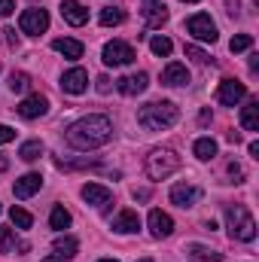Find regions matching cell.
Returning <instances> with one entry per match:
<instances>
[{
	"mask_svg": "<svg viewBox=\"0 0 259 262\" xmlns=\"http://www.w3.org/2000/svg\"><path fill=\"white\" fill-rule=\"evenodd\" d=\"M98 92H101V95L110 92V79H107V76H98Z\"/></svg>",
	"mask_w": 259,
	"mask_h": 262,
	"instance_id": "obj_37",
	"label": "cell"
},
{
	"mask_svg": "<svg viewBox=\"0 0 259 262\" xmlns=\"http://www.w3.org/2000/svg\"><path fill=\"white\" fill-rule=\"evenodd\" d=\"M49 226H52V229H58V232H64L67 226H70V213H67L61 204H55V207H52V213H49Z\"/></svg>",
	"mask_w": 259,
	"mask_h": 262,
	"instance_id": "obj_26",
	"label": "cell"
},
{
	"mask_svg": "<svg viewBox=\"0 0 259 262\" xmlns=\"http://www.w3.org/2000/svg\"><path fill=\"white\" fill-rule=\"evenodd\" d=\"M250 46H253V37H250V34H238V37H232V43H229L232 52H247Z\"/></svg>",
	"mask_w": 259,
	"mask_h": 262,
	"instance_id": "obj_31",
	"label": "cell"
},
{
	"mask_svg": "<svg viewBox=\"0 0 259 262\" xmlns=\"http://www.w3.org/2000/svg\"><path fill=\"white\" fill-rule=\"evenodd\" d=\"M186 55H189V58H195L198 64H207V55H204L198 46H186Z\"/></svg>",
	"mask_w": 259,
	"mask_h": 262,
	"instance_id": "obj_34",
	"label": "cell"
},
{
	"mask_svg": "<svg viewBox=\"0 0 259 262\" xmlns=\"http://www.w3.org/2000/svg\"><path fill=\"white\" fill-rule=\"evenodd\" d=\"M15 9V0H0V18H6Z\"/></svg>",
	"mask_w": 259,
	"mask_h": 262,
	"instance_id": "obj_36",
	"label": "cell"
},
{
	"mask_svg": "<svg viewBox=\"0 0 259 262\" xmlns=\"http://www.w3.org/2000/svg\"><path fill=\"white\" fill-rule=\"evenodd\" d=\"M143 18H146L149 28H162V25L168 21V9H165V3H162V6H146V9H143Z\"/></svg>",
	"mask_w": 259,
	"mask_h": 262,
	"instance_id": "obj_24",
	"label": "cell"
},
{
	"mask_svg": "<svg viewBox=\"0 0 259 262\" xmlns=\"http://www.w3.org/2000/svg\"><path fill=\"white\" fill-rule=\"evenodd\" d=\"M250 156H253V159H259V143H256V140L250 143Z\"/></svg>",
	"mask_w": 259,
	"mask_h": 262,
	"instance_id": "obj_41",
	"label": "cell"
},
{
	"mask_svg": "<svg viewBox=\"0 0 259 262\" xmlns=\"http://www.w3.org/2000/svg\"><path fill=\"white\" fill-rule=\"evenodd\" d=\"M110 137H113V122H110L107 116H101V113H92V116L76 119V122L67 128V134H64L67 146H73V149H85V152L104 146Z\"/></svg>",
	"mask_w": 259,
	"mask_h": 262,
	"instance_id": "obj_1",
	"label": "cell"
},
{
	"mask_svg": "<svg viewBox=\"0 0 259 262\" xmlns=\"http://www.w3.org/2000/svg\"><path fill=\"white\" fill-rule=\"evenodd\" d=\"M61 18H64L67 25H73V28H82L89 21V9L79 0H64L61 3Z\"/></svg>",
	"mask_w": 259,
	"mask_h": 262,
	"instance_id": "obj_15",
	"label": "cell"
},
{
	"mask_svg": "<svg viewBox=\"0 0 259 262\" xmlns=\"http://www.w3.org/2000/svg\"><path fill=\"white\" fill-rule=\"evenodd\" d=\"M43 262H64V259H61L58 253H52V256H46V259H43Z\"/></svg>",
	"mask_w": 259,
	"mask_h": 262,
	"instance_id": "obj_42",
	"label": "cell"
},
{
	"mask_svg": "<svg viewBox=\"0 0 259 262\" xmlns=\"http://www.w3.org/2000/svg\"><path fill=\"white\" fill-rule=\"evenodd\" d=\"M52 247H55V253H58L61 259H73V256H76V250H79V241H76L73 235H58Z\"/></svg>",
	"mask_w": 259,
	"mask_h": 262,
	"instance_id": "obj_20",
	"label": "cell"
},
{
	"mask_svg": "<svg viewBox=\"0 0 259 262\" xmlns=\"http://www.w3.org/2000/svg\"><path fill=\"white\" fill-rule=\"evenodd\" d=\"M52 49L61 52L64 58H70V61L82 58V43H79V40H70V37H58V40H52Z\"/></svg>",
	"mask_w": 259,
	"mask_h": 262,
	"instance_id": "obj_19",
	"label": "cell"
},
{
	"mask_svg": "<svg viewBox=\"0 0 259 262\" xmlns=\"http://www.w3.org/2000/svg\"><path fill=\"white\" fill-rule=\"evenodd\" d=\"M9 140H15V128H9V125H0V143H9Z\"/></svg>",
	"mask_w": 259,
	"mask_h": 262,
	"instance_id": "obj_35",
	"label": "cell"
},
{
	"mask_svg": "<svg viewBox=\"0 0 259 262\" xmlns=\"http://www.w3.org/2000/svg\"><path fill=\"white\" fill-rule=\"evenodd\" d=\"M55 165H58V168H67V171H70V168H98L95 159H92V162H89V159H79V162H61V159H58Z\"/></svg>",
	"mask_w": 259,
	"mask_h": 262,
	"instance_id": "obj_33",
	"label": "cell"
},
{
	"mask_svg": "<svg viewBox=\"0 0 259 262\" xmlns=\"http://www.w3.org/2000/svg\"><path fill=\"white\" fill-rule=\"evenodd\" d=\"M43 189V177L40 174H25V177H18L15 180V186H12V192H15V198H31V195H37Z\"/></svg>",
	"mask_w": 259,
	"mask_h": 262,
	"instance_id": "obj_16",
	"label": "cell"
},
{
	"mask_svg": "<svg viewBox=\"0 0 259 262\" xmlns=\"http://www.w3.org/2000/svg\"><path fill=\"white\" fill-rule=\"evenodd\" d=\"M256 58H259V55H250V73H256V70H259V61H256Z\"/></svg>",
	"mask_w": 259,
	"mask_h": 262,
	"instance_id": "obj_40",
	"label": "cell"
},
{
	"mask_svg": "<svg viewBox=\"0 0 259 262\" xmlns=\"http://www.w3.org/2000/svg\"><path fill=\"white\" fill-rule=\"evenodd\" d=\"M149 49H153V55H159V58H168L174 46H171V40H168V37H153V40H149Z\"/></svg>",
	"mask_w": 259,
	"mask_h": 262,
	"instance_id": "obj_29",
	"label": "cell"
},
{
	"mask_svg": "<svg viewBox=\"0 0 259 262\" xmlns=\"http://www.w3.org/2000/svg\"><path fill=\"white\" fill-rule=\"evenodd\" d=\"M98 262H119V259H98Z\"/></svg>",
	"mask_w": 259,
	"mask_h": 262,
	"instance_id": "obj_44",
	"label": "cell"
},
{
	"mask_svg": "<svg viewBox=\"0 0 259 262\" xmlns=\"http://www.w3.org/2000/svg\"><path fill=\"white\" fill-rule=\"evenodd\" d=\"M140 262H153V259H140Z\"/></svg>",
	"mask_w": 259,
	"mask_h": 262,
	"instance_id": "obj_46",
	"label": "cell"
},
{
	"mask_svg": "<svg viewBox=\"0 0 259 262\" xmlns=\"http://www.w3.org/2000/svg\"><path fill=\"white\" fill-rule=\"evenodd\" d=\"M226 229L232 241H253L256 238V220L244 204H229L226 207Z\"/></svg>",
	"mask_w": 259,
	"mask_h": 262,
	"instance_id": "obj_3",
	"label": "cell"
},
{
	"mask_svg": "<svg viewBox=\"0 0 259 262\" xmlns=\"http://www.w3.org/2000/svg\"><path fill=\"white\" fill-rule=\"evenodd\" d=\"M46 110H49V98H46V95H28V98L15 107V113H18L21 119H40V116H46Z\"/></svg>",
	"mask_w": 259,
	"mask_h": 262,
	"instance_id": "obj_9",
	"label": "cell"
},
{
	"mask_svg": "<svg viewBox=\"0 0 259 262\" xmlns=\"http://www.w3.org/2000/svg\"><path fill=\"white\" fill-rule=\"evenodd\" d=\"M241 125L244 131H259V104L250 101L247 107H241Z\"/></svg>",
	"mask_w": 259,
	"mask_h": 262,
	"instance_id": "obj_23",
	"label": "cell"
},
{
	"mask_svg": "<svg viewBox=\"0 0 259 262\" xmlns=\"http://www.w3.org/2000/svg\"><path fill=\"white\" fill-rule=\"evenodd\" d=\"M162 82H165V85H186V82H189V70H186V64L171 61V64L162 70Z\"/></svg>",
	"mask_w": 259,
	"mask_h": 262,
	"instance_id": "obj_17",
	"label": "cell"
},
{
	"mask_svg": "<svg viewBox=\"0 0 259 262\" xmlns=\"http://www.w3.org/2000/svg\"><path fill=\"white\" fill-rule=\"evenodd\" d=\"M198 122H201V125H207V122H210V110H201V116H198Z\"/></svg>",
	"mask_w": 259,
	"mask_h": 262,
	"instance_id": "obj_38",
	"label": "cell"
},
{
	"mask_svg": "<svg viewBox=\"0 0 259 262\" xmlns=\"http://www.w3.org/2000/svg\"><path fill=\"white\" fill-rule=\"evenodd\" d=\"M98 21H101L104 28H113V25H122V21H125V12H122V9H113V6H110V9H101V15H98Z\"/></svg>",
	"mask_w": 259,
	"mask_h": 262,
	"instance_id": "obj_27",
	"label": "cell"
},
{
	"mask_svg": "<svg viewBox=\"0 0 259 262\" xmlns=\"http://www.w3.org/2000/svg\"><path fill=\"white\" fill-rule=\"evenodd\" d=\"M146 223H149V235L153 238H168L171 232H174V220L165 213V210H149V216H146Z\"/></svg>",
	"mask_w": 259,
	"mask_h": 262,
	"instance_id": "obj_14",
	"label": "cell"
},
{
	"mask_svg": "<svg viewBox=\"0 0 259 262\" xmlns=\"http://www.w3.org/2000/svg\"><path fill=\"white\" fill-rule=\"evenodd\" d=\"M146 85H149V76L140 70V73H128V76H119L116 79V89H119V95H125V98H134V95H143L146 92Z\"/></svg>",
	"mask_w": 259,
	"mask_h": 262,
	"instance_id": "obj_10",
	"label": "cell"
},
{
	"mask_svg": "<svg viewBox=\"0 0 259 262\" xmlns=\"http://www.w3.org/2000/svg\"><path fill=\"white\" fill-rule=\"evenodd\" d=\"M12 247H15V235H12V229L0 226V250H3V253H9Z\"/></svg>",
	"mask_w": 259,
	"mask_h": 262,
	"instance_id": "obj_32",
	"label": "cell"
},
{
	"mask_svg": "<svg viewBox=\"0 0 259 262\" xmlns=\"http://www.w3.org/2000/svg\"><path fill=\"white\" fill-rule=\"evenodd\" d=\"M18 28H21V34L37 37V34H43L49 28V12L46 9H25L21 18H18Z\"/></svg>",
	"mask_w": 259,
	"mask_h": 262,
	"instance_id": "obj_7",
	"label": "cell"
},
{
	"mask_svg": "<svg viewBox=\"0 0 259 262\" xmlns=\"http://www.w3.org/2000/svg\"><path fill=\"white\" fill-rule=\"evenodd\" d=\"M85 89H89V73L82 67H70L61 76V92L64 95H82Z\"/></svg>",
	"mask_w": 259,
	"mask_h": 262,
	"instance_id": "obj_11",
	"label": "cell"
},
{
	"mask_svg": "<svg viewBox=\"0 0 259 262\" xmlns=\"http://www.w3.org/2000/svg\"><path fill=\"white\" fill-rule=\"evenodd\" d=\"M177 168H180V156H177L174 149H153V152L146 156V174H149L153 180H165V177H171Z\"/></svg>",
	"mask_w": 259,
	"mask_h": 262,
	"instance_id": "obj_4",
	"label": "cell"
},
{
	"mask_svg": "<svg viewBox=\"0 0 259 262\" xmlns=\"http://www.w3.org/2000/svg\"><path fill=\"white\" fill-rule=\"evenodd\" d=\"M28 85H31V76L28 73H9V89L12 92H28Z\"/></svg>",
	"mask_w": 259,
	"mask_h": 262,
	"instance_id": "obj_30",
	"label": "cell"
},
{
	"mask_svg": "<svg viewBox=\"0 0 259 262\" xmlns=\"http://www.w3.org/2000/svg\"><path fill=\"white\" fill-rule=\"evenodd\" d=\"M6 168H9V162H6V159L0 156V171H6Z\"/></svg>",
	"mask_w": 259,
	"mask_h": 262,
	"instance_id": "obj_43",
	"label": "cell"
},
{
	"mask_svg": "<svg viewBox=\"0 0 259 262\" xmlns=\"http://www.w3.org/2000/svg\"><path fill=\"white\" fill-rule=\"evenodd\" d=\"M134 58H137L134 49H131L128 43H122V40H113V43L104 46V64L107 67H125V64H131Z\"/></svg>",
	"mask_w": 259,
	"mask_h": 262,
	"instance_id": "obj_6",
	"label": "cell"
},
{
	"mask_svg": "<svg viewBox=\"0 0 259 262\" xmlns=\"http://www.w3.org/2000/svg\"><path fill=\"white\" fill-rule=\"evenodd\" d=\"M134 198H140V201H146V198H149V192H146V189H134Z\"/></svg>",
	"mask_w": 259,
	"mask_h": 262,
	"instance_id": "obj_39",
	"label": "cell"
},
{
	"mask_svg": "<svg viewBox=\"0 0 259 262\" xmlns=\"http://www.w3.org/2000/svg\"><path fill=\"white\" fill-rule=\"evenodd\" d=\"M244 98H247V85L238 82V79H223L220 89H217V101L226 104V107H235V104H241Z\"/></svg>",
	"mask_w": 259,
	"mask_h": 262,
	"instance_id": "obj_8",
	"label": "cell"
},
{
	"mask_svg": "<svg viewBox=\"0 0 259 262\" xmlns=\"http://www.w3.org/2000/svg\"><path fill=\"white\" fill-rule=\"evenodd\" d=\"M189 262H223V253H217L204 244H189Z\"/></svg>",
	"mask_w": 259,
	"mask_h": 262,
	"instance_id": "obj_21",
	"label": "cell"
},
{
	"mask_svg": "<svg viewBox=\"0 0 259 262\" xmlns=\"http://www.w3.org/2000/svg\"><path fill=\"white\" fill-rule=\"evenodd\" d=\"M82 198H85L92 207L107 210V207H110V201H113V192H110L107 186H101V183H85V186H82Z\"/></svg>",
	"mask_w": 259,
	"mask_h": 262,
	"instance_id": "obj_13",
	"label": "cell"
},
{
	"mask_svg": "<svg viewBox=\"0 0 259 262\" xmlns=\"http://www.w3.org/2000/svg\"><path fill=\"white\" fill-rule=\"evenodd\" d=\"M201 195H204V192H201L198 186H192V183H177V186L171 189V201H174L177 207H183V210H186V207H195V204L201 201Z\"/></svg>",
	"mask_w": 259,
	"mask_h": 262,
	"instance_id": "obj_12",
	"label": "cell"
},
{
	"mask_svg": "<svg viewBox=\"0 0 259 262\" xmlns=\"http://www.w3.org/2000/svg\"><path fill=\"white\" fill-rule=\"evenodd\" d=\"M180 119V107L174 101H153L137 110V125L146 131H165Z\"/></svg>",
	"mask_w": 259,
	"mask_h": 262,
	"instance_id": "obj_2",
	"label": "cell"
},
{
	"mask_svg": "<svg viewBox=\"0 0 259 262\" xmlns=\"http://www.w3.org/2000/svg\"><path fill=\"white\" fill-rule=\"evenodd\" d=\"M43 156V143L40 140H28V143H21V149H18V159L21 162H37Z\"/></svg>",
	"mask_w": 259,
	"mask_h": 262,
	"instance_id": "obj_25",
	"label": "cell"
},
{
	"mask_svg": "<svg viewBox=\"0 0 259 262\" xmlns=\"http://www.w3.org/2000/svg\"><path fill=\"white\" fill-rule=\"evenodd\" d=\"M137 229H140L137 210H122V213L113 220V232H119V235H131V232H137Z\"/></svg>",
	"mask_w": 259,
	"mask_h": 262,
	"instance_id": "obj_18",
	"label": "cell"
},
{
	"mask_svg": "<svg viewBox=\"0 0 259 262\" xmlns=\"http://www.w3.org/2000/svg\"><path fill=\"white\" fill-rule=\"evenodd\" d=\"M192 152H195V159L210 162V159L217 156V140H213V137H198L195 146H192Z\"/></svg>",
	"mask_w": 259,
	"mask_h": 262,
	"instance_id": "obj_22",
	"label": "cell"
},
{
	"mask_svg": "<svg viewBox=\"0 0 259 262\" xmlns=\"http://www.w3.org/2000/svg\"><path fill=\"white\" fill-rule=\"evenodd\" d=\"M9 220H12L15 229H31V223H34V216L25 207H9Z\"/></svg>",
	"mask_w": 259,
	"mask_h": 262,
	"instance_id": "obj_28",
	"label": "cell"
},
{
	"mask_svg": "<svg viewBox=\"0 0 259 262\" xmlns=\"http://www.w3.org/2000/svg\"><path fill=\"white\" fill-rule=\"evenodd\" d=\"M183 3H198V0H183Z\"/></svg>",
	"mask_w": 259,
	"mask_h": 262,
	"instance_id": "obj_45",
	"label": "cell"
},
{
	"mask_svg": "<svg viewBox=\"0 0 259 262\" xmlns=\"http://www.w3.org/2000/svg\"><path fill=\"white\" fill-rule=\"evenodd\" d=\"M186 31L192 34L198 43H217V25H213V18L207 15V12H195L186 18Z\"/></svg>",
	"mask_w": 259,
	"mask_h": 262,
	"instance_id": "obj_5",
	"label": "cell"
}]
</instances>
